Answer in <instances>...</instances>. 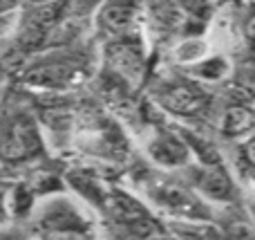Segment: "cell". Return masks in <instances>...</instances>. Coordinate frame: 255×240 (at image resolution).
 I'll return each instance as SVG.
<instances>
[{
    "label": "cell",
    "instance_id": "cell-3",
    "mask_svg": "<svg viewBox=\"0 0 255 240\" xmlns=\"http://www.w3.org/2000/svg\"><path fill=\"white\" fill-rule=\"evenodd\" d=\"M224 70H226V61L222 56L208 58V61H204L202 65L197 67L199 76H204V79H220V76L224 74Z\"/></svg>",
    "mask_w": 255,
    "mask_h": 240
},
{
    "label": "cell",
    "instance_id": "cell-1",
    "mask_svg": "<svg viewBox=\"0 0 255 240\" xmlns=\"http://www.w3.org/2000/svg\"><path fill=\"white\" fill-rule=\"evenodd\" d=\"M148 153L159 164L177 166V164H184L186 162V157H188V146H186L181 139H177L175 135L166 133V130H159V133H154L152 139H150Z\"/></svg>",
    "mask_w": 255,
    "mask_h": 240
},
{
    "label": "cell",
    "instance_id": "cell-4",
    "mask_svg": "<svg viewBox=\"0 0 255 240\" xmlns=\"http://www.w3.org/2000/svg\"><path fill=\"white\" fill-rule=\"evenodd\" d=\"M247 155H249V162L255 166V137L251 139V144L247 146Z\"/></svg>",
    "mask_w": 255,
    "mask_h": 240
},
{
    "label": "cell",
    "instance_id": "cell-2",
    "mask_svg": "<svg viewBox=\"0 0 255 240\" xmlns=\"http://www.w3.org/2000/svg\"><path fill=\"white\" fill-rule=\"evenodd\" d=\"M202 101H204L202 94L195 88H186V85H170L166 92V99H163V103H166L170 110L181 112V115H186V112L190 115V112L199 110Z\"/></svg>",
    "mask_w": 255,
    "mask_h": 240
},
{
    "label": "cell",
    "instance_id": "cell-5",
    "mask_svg": "<svg viewBox=\"0 0 255 240\" xmlns=\"http://www.w3.org/2000/svg\"><path fill=\"white\" fill-rule=\"evenodd\" d=\"M253 214H255V202H253Z\"/></svg>",
    "mask_w": 255,
    "mask_h": 240
}]
</instances>
